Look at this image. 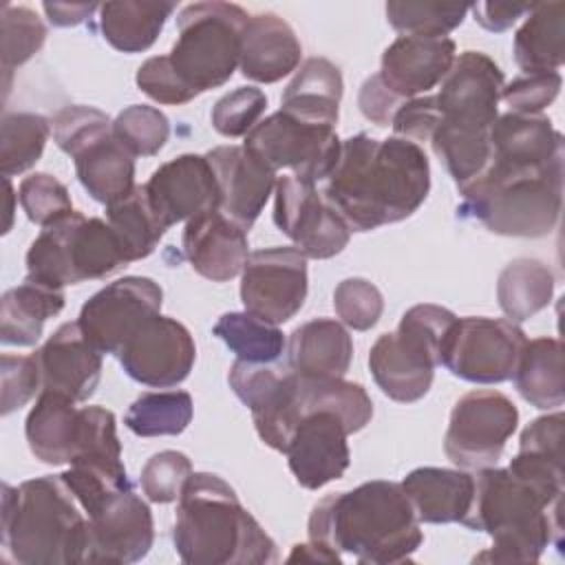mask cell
<instances>
[{"instance_id":"6da1fadb","label":"cell","mask_w":565,"mask_h":565,"mask_svg":"<svg viewBox=\"0 0 565 565\" xmlns=\"http://www.w3.org/2000/svg\"><path fill=\"white\" fill-rule=\"evenodd\" d=\"M430 166L424 148L404 137L358 132L342 141L324 183V199L351 232H371L408 218L426 201Z\"/></svg>"},{"instance_id":"7a4b0ae2","label":"cell","mask_w":565,"mask_h":565,"mask_svg":"<svg viewBox=\"0 0 565 565\" xmlns=\"http://www.w3.org/2000/svg\"><path fill=\"white\" fill-rule=\"evenodd\" d=\"M309 541L362 565L411 561L424 541L419 519L395 481H366L353 490L327 494L309 516Z\"/></svg>"},{"instance_id":"3957f363","label":"cell","mask_w":565,"mask_h":565,"mask_svg":"<svg viewBox=\"0 0 565 565\" xmlns=\"http://www.w3.org/2000/svg\"><path fill=\"white\" fill-rule=\"evenodd\" d=\"M172 541L190 565L276 563L274 539L243 508L234 488L212 472H192L177 503Z\"/></svg>"},{"instance_id":"277c9868","label":"cell","mask_w":565,"mask_h":565,"mask_svg":"<svg viewBox=\"0 0 565 565\" xmlns=\"http://www.w3.org/2000/svg\"><path fill=\"white\" fill-rule=\"evenodd\" d=\"M463 525L492 539L475 563H536L547 545H563V497L541 492L508 468H481Z\"/></svg>"},{"instance_id":"5b68a950","label":"cell","mask_w":565,"mask_h":565,"mask_svg":"<svg viewBox=\"0 0 565 565\" xmlns=\"http://www.w3.org/2000/svg\"><path fill=\"white\" fill-rule=\"evenodd\" d=\"M62 475L2 483V547L22 565L84 563L88 516Z\"/></svg>"},{"instance_id":"8992f818","label":"cell","mask_w":565,"mask_h":565,"mask_svg":"<svg viewBox=\"0 0 565 565\" xmlns=\"http://www.w3.org/2000/svg\"><path fill=\"white\" fill-rule=\"evenodd\" d=\"M563 161L556 159L539 168L488 163L477 179L459 188L461 214L477 218L492 234L547 236L561 216Z\"/></svg>"},{"instance_id":"52a82bcc","label":"cell","mask_w":565,"mask_h":565,"mask_svg":"<svg viewBox=\"0 0 565 565\" xmlns=\"http://www.w3.org/2000/svg\"><path fill=\"white\" fill-rule=\"evenodd\" d=\"M128 258L110 223L82 212H68L42 227L26 252V280L64 289L99 280L126 267Z\"/></svg>"},{"instance_id":"ba28073f","label":"cell","mask_w":565,"mask_h":565,"mask_svg":"<svg viewBox=\"0 0 565 565\" xmlns=\"http://www.w3.org/2000/svg\"><path fill=\"white\" fill-rule=\"evenodd\" d=\"M457 316L439 305H415L404 311L395 331L382 333L369 353L375 384L395 402H417L433 384L441 344Z\"/></svg>"},{"instance_id":"9c48e42d","label":"cell","mask_w":565,"mask_h":565,"mask_svg":"<svg viewBox=\"0 0 565 565\" xmlns=\"http://www.w3.org/2000/svg\"><path fill=\"white\" fill-rule=\"evenodd\" d=\"M247 20L249 13L232 2H192L181 9L179 35L168 57L196 97L234 75Z\"/></svg>"},{"instance_id":"30bf717a","label":"cell","mask_w":565,"mask_h":565,"mask_svg":"<svg viewBox=\"0 0 565 565\" xmlns=\"http://www.w3.org/2000/svg\"><path fill=\"white\" fill-rule=\"evenodd\" d=\"M243 146L274 172L287 168L291 177L313 185L327 181L342 150L335 128L309 124L282 110L260 119L245 135Z\"/></svg>"},{"instance_id":"8fae6325","label":"cell","mask_w":565,"mask_h":565,"mask_svg":"<svg viewBox=\"0 0 565 565\" xmlns=\"http://www.w3.org/2000/svg\"><path fill=\"white\" fill-rule=\"evenodd\" d=\"M523 329L508 318H457L441 344L439 364L475 384H499L512 377L525 344Z\"/></svg>"},{"instance_id":"7c38bea8","label":"cell","mask_w":565,"mask_h":565,"mask_svg":"<svg viewBox=\"0 0 565 565\" xmlns=\"http://www.w3.org/2000/svg\"><path fill=\"white\" fill-rule=\"evenodd\" d=\"M516 424L519 411L508 395L490 388L470 391L452 406L444 452L463 470L490 468L499 461Z\"/></svg>"},{"instance_id":"4fadbf2b","label":"cell","mask_w":565,"mask_h":565,"mask_svg":"<svg viewBox=\"0 0 565 565\" xmlns=\"http://www.w3.org/2000/svg\"><path fill=\"white\" fill-rule=\"evenodd\" d=\"M227 382L236 397L249 408L258 437L269 448L285 452L300 422L296 373L274 362L236 360L230 366Z\"/></svg>"},{"instance_id":"5bb4252c","label":"cell","mask_w":565,"mask_h":565,"mask_svg":"<svg viewBox=\"0 0 565 565\" xmlns=\"http://www.w3.org/2000/svg\"><path fill=\"white\" fill-rule=\"evenodd\" d=\"M163 291L146 276H124L93 294L79 311L77 324L102 351L117 355L135 331L161 313Z\"/></svg>"},{"instance_id":"9a60e30c","label":"cell","mask_w":565,"mask_h":565,"mask_svg":"<svg viewBox=\"0 0 565 565\" xmlns=\"http://www.w3.org/2000/svg\"><path fill=\"white\" fill-rule=\"evenodd\" d=\"M274 190V223L307 258L324 260L349 245L351 227L313 183L289 174Z\"/></svg>"},{"instance_id":"2e32d148","label":"cell","mask_w":565,"mask_h":565,"mask_svg":"<svg viewBox=\"0 0 565 565\" xmlns=\"http://www.w3.org/2000/svg\"><path fill=\"white\" fill-rule=\"evenodd\" d=\"M307 256L296 247H267L249 254L241 271V302L247 313L282 324L307 298Z\"/></svg>"},{"instance_id":"e0dca14e","label":"cell","mask_w":565,"mask_h":565,"mask_svg":"<svg viewBox=\"0 0 565 565\" xmlns=\"http://www.w3.org/2000/svg\"><path fill=\"white\" fill-rule=\"evenodd\" d=\"M194 358L196 347L190 331L161 313L143 322L117 353L128 377L154 388L181 384L190 375Z\"/></svg>"},{"instance_id":"ac0fdd59","label":"cell","mask_w":565,"mask_h":565,"mask_svg":"<svg viewBox=\"0 0 565 565\" xmlns=\"http://www.w3.org/2000/svg\"><path fill=\"white\" fill-rule=\"evenodd\" d=\"M503 86V71L490 55L463 51L455 57L437 95H433L439 119L455 126L490 130L499 117Z\"/></svg>"},{"instance_id":"d6986e66","label":"cell","mask_w":565,"mask_h":565,"mask_svg":"<svg viewBox=\"0 0 565 565\" xmlns=\"http://www.w3.org/2000/svg\"><path fill=\"white\" fill-rule=\"evenodd\" d=\"M152 541V512L132 488H126L88 516L86 561L119 565L137 563L150 552Z\"/></svg>"},{"instance_id":"ffe728a7","label":"cell","mask_w":565,"mask_h":565,"mask_svg":"<svg viewBox=\"0 0 565 565\" xmlns=\"http://www.w3.org/2000/svg\"><path fill=\"white\" fill-rule=\"evenodd\" d=\"M349 430L333 411H311L296 424L285 455L291 475L307 490H318L344 475L351 463Z\"/></svg>"},{"instance_id":"44dd1931","label":"cell","mask_w":565,"mask_h":565,"mask_svg":"<svg viewBox=\"0 0 565 565\" xmlns=\"http://www.w3.org/2000/svg\"><path fill=\"white\" fill-rule=\"evenodd\" d=\"M148 199L166 227L214 212L221 205V192L214 168L205 154H179L161 163L146 183Z\"/></svg>"},{"instance_id":"7402d4cb","label":"cell","mask_w":565,"mask_h":565,"mask_svg":"<svg viewBox=\"0 0 565 565\" xmlns=\"http://www.w3.org/2000/svg\"><path fill=\"white\" fill-rule=\"evenodd\" d=\"M42 391L86 402L102 377V351L84 335L77 322L60 324L35 351Z\"/></svg>"},{"instance_id":"603a6c76","label":"cell","mask_w":565,"mask_h":565,"mask_svg":"<svg viewBox=\"0 0 565 565\" xmlns=\"http://www.w3.org/2000/svg\"><path fill=\"white\" fill-rule=\"evenodd\" d=\"M205 157L216 174L221 192L218 210L249 232L276 188V172L245 146H216Z\"/></svg>"},{"instance_id":"cb8c5ba5","label":"cell","mask_w":565,"mask_h":565,"mask_svg":"<svg viewBox=\"0 0 565 565\" xmlns=\"http://www.w3.org/2000/svg\"><path fill=\"white\" fill-rule=\"evenodd\" d=\"M455 51L448 35H399L384 49L377 75L406 102L441 84L455 62Z\"/></svg>"},{"instance_id":"d4e9b609","label":"cell","mask_w":565,"mask_h":565,"mask_svg":"<svg viewBox=\"0 0 565 565\" xmlns=\"http://www.w3.org/2000/svg\"><path fill=\"white\" fill-rule=\"evenodd\" d=\"M183 254L203 278L214 282L232 280L249 258L247 232L221 210L199 214L185 223Z\"/></svg>"},{"instance_id":"484cf974","label":"cell","mask_w":565,"mask_h":565,"mask_svg":"<svg viewBox=\"0 0 565 565\" xmlns=\"http://www.w3.org/2000/svg\"><path fill=\"white\" fill-rule=\"evenodd\" d=\"M302 46L287 20L271 11L249 15L241 38L238 68L243 77L258 84H274L294 73Z\"/></svg>"},{"instance_id":"4316f807","label":"cell","mask_w":565,"mask_h":565,"mask_svg":"<svg viewBox=\"0 0 565 565\" xmlns=\"http://www.w3.org/2000/svg\"><path fill=\"white\" fill-rule=\"evenodd\" d=\"M490 161L505 168H539L565 159L563 135L545 115L505 113L490 126Z\"/></svg>"},{"instance_id":"83f0119b","label":"cell","mask_w":565,"mask_h":565,"mask_svg":"<svg viewBox=\"0 0 565 565\" xmlns=\"http://www.w3.org/2000/svg\"><path fill=\"white\" fill-rule=\"evenodd\" d=\"M419 523H463L475 499V475L422 466L402 479Z\"/></svg>"},{"instance_id":"f1b7e54d","label":"cell","mask_w":565,"mask_h":565,"mask_svg":"<svg viewBox=\"0 0 565 565\" xmlns=\"http://www.w3.org/2000/svg\"><path fill=\"white\" fill-rule=\"evenodd\" d=\"M353 358V340L333 318H316L296 327L287 342V366L305 377H344Z\"/></svg>"},{"instance_id":"f546056e","label":"cell","mask_w":565,"mask_h":565,"mask_svg":"<svg viewBox=\"0 0 565 565\" xmlns=\"http://www.w3.org/2000/svg\"><path fill=\"white\" fill-rule=\"evenodd\" d=\"M563 433L565 415L561 411L530 422L508 470L550 497H563Z\"/></svg>"},{"instance_id":"4dcf8cb0","label":"cell","mask_w":565,"mask_h":565,"mask_svg":"<svg viewBox=\"0 0 565 565\" xmlns=\"http://www.w3.org/2000/svg\"><path fill=\"white\" fill-rule=\"evenodd\" d=\"M342 73L327 57H309L296 68L294 79L287 84L280 110L318 126L335 128L342 99Z\"/></svg>"},{"instance_id":"1f68e13d","label":"cell","mask_w":565,"mask_h":565,"mask_svg":"<svg viewBox=\"0 0 565 565\" xmlns=\"http://www.w3.org/2000/svg\"><path fill=\"white\" fill-rule=\"evenodd\" d=\"M77 402L42 391L24 422V435L35 459L49 466L71 463L77 446L79 408Z\"/></svg>"},{"instance_id":"d6a6232c","label":"cell","mask_w":565,"mask_h":565,"mask_svg":"<svg viewBox=\"0 0 565 565\" xmlns=\"http://www.w3.org/2000/svg\"><path fill=\"white\" fill-rule=\"evenodd\" d=\"M514 33V60L523 73L558 71L565 62V2H534Z\"/></svg>"},{"instance_id":"836d02e7","label":"cell","mask_w":565,"mask_h":565,"mask_svg":"<svg viewBox=\"0 0 565 565\" xmlns=\"http://www.w3.org/2000/svg\"><path fill=\"white\" fill-rule=\"evenodd\" d=\"M64 291L31 280L11 287L0 300V342L15 347H33L44 322L64 309Z\"/></svg>"},{"instance_id":"e575fe53","label":"cell","mask_w":565,"mask_h":565,"mask_svg":"<svg viewBox=\"0 0 565 565\" xmlns=\"http://www.w3.org/2000/svg\"><path fill=\"white\" fill-rule=\"evenodd\" d=\"M73 159L82 188L104 205L126 196L135 188V154L113 132Z\"/></svg>"},{"instance_id":"d590c367","label":"cell","mask_w":565,"mask_h":565,"mask_svg":"<svg viewBox=\"0 0 565 565\" xmlns=\"http://www.w3.org/2000/svg\"><path fill=\"white\" fill-rule=\"evenodd\" d=\"M514 386L519 395L534 408H556L565 399L563 344L558 338L525 340L514 366Z\"/></svg>"},{"instance_id":"8d00e7d4","label":"cell","mask_w":565,"mask_h":565,"mask_svg":"<svg viewBox=\"0 0 565 565\" xmlns=\"http://www.w3.org/2000/svg\"><path fill=\"white\" fill-rule=\"evenodd\" d=\"M174 2H104L99 4V29L104 40L121 53L148 51L161 33Z\"/></svg>"},{"instance_id":"74e56055","label":"cell","mask_w":565,"mask_h":565,"mask_svg":"<svg viewBox=\"0 0 565 565\" xmlns=\"http://www.w3.org/2000/svg\"><path fill=\"white\" fill-rule=\"evenodd\" d=\"M554 296V274L536 258L510 260L497 280V300L512 322H523L545 309Z\"/></svg>"},{"instance_id":"f35d334b","label":"cell","mask_w":565,"mask_h":565,"mask_svg":"<svg viewBox=\"0 0 565 565\" xmlns=\"http://www.w3.org/2000/svg\"><path fill=\"white\" fill-rule=\"evenodd\" d=\"M71 466L99 472L121 483H130L121 461V444L117 437L115 415L110 411L102 406L79 408L77 446Z\"/></svg>"},{"instance_id":"ab89813d","label":"cell","mask_w":565,"mask_h":565,"mask_svg":"<svg viewBox=\"0 0 565 565\" xmlns=\"http://www.w3.org/2000/svg\"><path fill=\"white\" fill-rule=\"evenodd\" d=\"M106 221L117 234L128 263L150 256L168 230L157 216L146 185H135L126 196L108 203Z\"/></svg>"},{"instance_id":"60d3db41","label":"cell","mask_w":565,"mask_h":565,"mask_svg":"<svg viewBox=\"0 0 565 565\" xmlns=\"http://www.w3.org/2000/svg\"><path fill=\"white\" fill-rule=\"evenodd\" d=\"M298 377V411L305 413L324 408L333 411L347 426L349 435L362 430L373 417V402L362 384L344 377Z\"/></svg>"},{"instance_id":"b9f144b4","label":"cell","mask_w":565,"mask_h":565,"mask_svg":"<svg viewBox=\"0 0 565 565\" xmlns=\"http://www.w3.org/2000/svg\"><path fill=\"white\" fill-rule=\"evenodd\" d=\"M488 132L490 130L455 126L439 119L430 137V146L459 188H463L486 170L490 161Z\"/></svg>"},{"instance_id":"7bdbcfd3","label":"cell","mask_w":565,"mask_h":565,"mask_svg":"<svg viewBox=\"0 0 565 565\" xmlns=\"http://www.w3.org/2000/svg\"><path fill=\"white\" fill-rule=\"evenodd\" d=\"M214 335L245 362H276L287 349V340L276 324L247 311L223 313L214 324Z\"/></svg>"},{"instance_id":"ee69618b","label":"cell","mask_w":565,"mask_h":565,"mask_svg":"<svg viewBox=\"0 0 565 565\" xmlns=\"http://www.w3.org/2000/svg\"><path fill=\"white\" fill-rule=\"evenodd\" d=\"M192 395L188 391L141 393L126 411V426L139 437L179 435L192 422Z\"/></svg>"},{"instance_id":"f6af8a7d","label":"cell","mask_w":565,"mask_h":565,"mask_svg":"<svg viewBox=\"0 0 565 565\" xmlns=\"http://www.w3.org/2000/svg\"><path fill=\"white\" fill-rule=\"evenodd\" d=\"M51 135V121L40 113H4L0 121V170L4 179L33 168Z\"/></svg>"},{"instance_id":"bcb514c9","label":"cell","mask_w":565,"mask_h":565,"mask_svg":"<svg viewBox=\"0 0 565 565\" xmlns=\"http://www.w3.org/2000/svg\"><path fill=\"white\" fill-rule=\"evenodd\" d=\"M0 40H2V73L4 95L9 93L11 73L29 62L46 42V26L38 13L29 7L2 4L0 13Z\"/></svg>"},{"instance_id":"7dc6e473","label":"cell","mask_w":565,"mask_h":565,"mask_svg":"<svg viewBox=\"0 0 565 565\" xmlns=\"http://www.w3.org/2000/svg\"><path fill=\"white\" fill-rule=\"evenodd\" d=\"M468 4L457 2H386V20L393 29L404 35H446L457 29L466 13Z\"/></svg>"},{"instance_id":"c3c4849f","label":"cell","mask_w":565,"mask_h":565,"mask_svg":"<svg viewBox=\"0 0 565 565\" xmlns=\"http://www.w3.org/2000/svg\"><path fill=\"white\" fill-rule=\"evenodd\" d=\"M113 135L135 157H154L170 137V124L159 108L132 104L113 119Z\"/></svg>"},{"instance_id":"681fc988","label":"cell","mask_w":565,"mask_h":565,"mask_svg":"<svg viewBox=\"0 0 565 565\" xmlns=\"http://www.w3.org/2000/svg\"><path fill=\"white\" fill-rule=\"evenodd\" d=\"M51 130H53V141L57 143V148L62 152L75 157L90 143L110 135L113 119L95 106L71 104V106H64L51 119Z\"/></svg>"},{"instance_id":"f907efd6","label":"cell","mask_w":565,"mask_h":565,"mask_svg":"<svg viewBox=\"0 0 565 565\" xmlns=\"http://www.w3.org/2000/svg\"><path fill=\"white\" fill-rule=\"evenodd\" d=\"M18 201L31 223L46 227L60 216L73 212L71 194L62 181L49 172H33L22 179Z\"/></svg>"},{"instance_id":"816d5d0a","label":"cell","mask_w":565,"mask_h":565,"mask_svg":"<svg viewBox=\"0 0 565 565\" xmlns=\"http://www.w3.org/2000/svg\"><path fill=\"white\" fill-rule=\"evenodd\" d=\"M192 475V463L188 455L179 450H161L152 455L141 468V490L152 503L179 501L185 481Z\"/></svg>"},{"instance_id":"f5cc1de1","label":"cell","mask_w":565,"mask_h":565,"mask_svg":"<svg viewBox=\"0 0 565 565\" xmlns=\"http://www.w3.org/2000/svg\"><path fill=\"white\" fill-rule=\"evenodd\" d=\"M267 108V97L256 86H238L212 108V126L223 137H245Z\"/></svg>"},{"instance_id":"db71d44e","label":"cell","mask_w":565,"mask_h":565,"mask_svg":"<svg viewBox=\"0 0 565 565\" xmlns=\"http://www.w3.org/2000/svg\"><path fill=\"white\" fill-rule=\"evenodd\" d=\"M333 309L347 327L369 331L384 311V298L366 278H344L333 291Z\"/></svg>"},{"instance_id":"11a10c76","label":"cell","mask_w":565,"mask_h":565,"mask_svg":"<svg viewBox=\"0 0 565 565\" xmlns=\"http://www.w3.org/2000/svg\"><path fill=\"white\" fill-rule=\"evenodd\" d=\"M561 84L558 71L523 73L503 86L501 99L510 106V113L541 115L558 97Z\"/></svg>"},{"instance_id":"9f6ffc18","label":"cell","mask_w":565,"mask_h":565,"mask_svg":"<svg viewBox=\"0 0 565 565\" xmlns=\"http://www.w3.org/2000/svg\"><path fill=\"white\" fill-rule=\"evenodd\" d=\"M0 377H2V399L0 413L9 415L24 406L35 391L42 386V375L38 358L33 355H9L0 358Z\"/></svg>"},{"instance_id":"6f0895ef","label":"cell","mask_w":565,"mask_h":565,"mask_svg":"<svg viewBox=\"0 0 565 565\" xmlns=\"http://www.w3.org/2000/svg\"><path fill=\"white\" fill-rule=\"evenodd\" d=\"M135 82L141 93H146L150 99L168 106H179L192 102L196 95L185 86V82L174 71L168 55H154L148 57L135 75Z\"/></svg>"},{"instance_id":"680465c9","label":"cell","mask_w":565,"mask_h":565,"mask_svg":"<svg viewBox=\"0 0 565 565\" xmlns=\"http://www.w3.org/2000/svg\"><path fill=\"white\" fill-rule=\"evenodd\" d=\"M437 124H439V110L435 106L433 95L406 99L397 108V113L393 115V121H391L397 137L411 139L415 143L430 141Z\"/></svg>"},{"instance_id":"91938a15","label":"cell","mask_w":565,"mask_h":565,"mask_svg":"<svg viewBox=\"0 0 565 565\" xmlns=\"http://www.w3.org/2000/svg\"><path fill=\"white\" fill-rule=\"evenodd\" d=\"M404 104V99H399L393 90L386 88V84L380 79V75H371L364 79V84L360 86V95H358V106L362 110V115L373 121L375 126L384 128L391 126L393 115L397 113V108Z\"/></svg>"},{"instance_id":"94428289","label":"cell","mask_w":565,"mask_h":565,"mask_svg":"<svg viewBox=\"0 0 565 565\" xmlns=\"http://www.w3.org/2000/svg\"><path fill=\"white\" fill-rule=\"evenodd\" d=\"M534 2H477L472 4L475 20L494 33L510 29L519 18H523Z\"/></svg>"},{"instance_id":"6125c7cd","label":"cell","mask_w":565,"mask_h":565,"mask_svg":"<svg viewBox=\"0 0 565 565\" xmlns=\"http://www.w3.org/2000/svg\"><path fill=\"white\" fill-rule=\"evenodd\" d=\"M46 18L55 26H77L86 18H90L95 11H99V4L82 2V4H68V2H44L42 4Z\"/></svg>"},{"instance_id":"be15d7a7","label":"cell","mask_w":565,"mask_h":565,"mask_svg":"<svg viewBox=\"0 0 565 565\" xmlns=\"http://www.w3.org/2000/svg\"><path fill=\"white\" fill-rule=\"evenodd\" d=\"M294 561H322V563H342V554L320 545V543H313V541H307V543H296L291 554L287 556V563H294Z\"/></svg>"},{"instance_id":"e7e4bbea","label":"cell","mask_w":565,"mask_h":565,"mask_svg":"<svg viewBox=\"0 0 565 565\" xmlns=\"http://www.w3.org/2000/svg\"><path fill=\"white\" fill-rule=\"evenodd\" d=\"M7 181V223H4V234L11 230V221H13V201L18 199V194H13V188H11V181L9 179H4Z\"/></svg>"}]
</instances>
